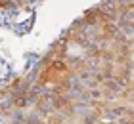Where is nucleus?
I'll list each match as a JSON object with an SVG mask.
<instances>
[{
  "mask_svg": "<svg viewBox=\"0 0 134 124\" xmlns=\"http://www.w3.org/2000/svg\"><path fill=\"white\" fill-rule=\"evenodd\" d=\"M8 4V0H0V6H6Z\"/></svg>",
  "mask_w": 134,
  "mask_h": 124,
  "instance_id": "nucleus-1",
  "label": "nucleus"
}]
</instances>
